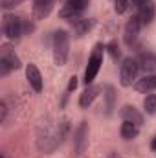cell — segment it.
Returning <instances> with one entry per match:
<instances>
[{
    "label": "cell",
    "mask_w": 156,
    "mask_h": 158,
    "mask_svg": "<svg viewBox=\"0 0 156 158\" xmlns=\"http://www.w3.org/2000/svg\"><path fill=\"white\" fill-rule=\"evenodd\" d=\"M53 61L57 66H64L70 53V37L64 30H57L53 33Z\"/></svg>",
    "instance_id": "1"
},
{
    "label": "cell",
    "mask_w": 156,
    "mask_h": 158,
    "mask_svg": "<svg viewBox=\"0 0 156 158\" xmlns=\"http://www.w3.org/2000/svg\"><path fill=\"white\" fill-rule=\"evenodd\" d=\"M103 52H105V46L99 42V44L94 46V50H92V53H90L88 66H86V70H84V79H83L86 86L92 85V81H94L96 76L99 74V68H101V64H103Z\"/></svg>",
    "instance_id": "2"
},
{
    "label": "cell",
    "mask_w": 156,
    "mask_h": 158,
    "mask_svg": "<svg viewBox=\"0 0 156 158\" xmlns=\"http://www.w3.org/2000/svg\"><path fill=\"white\" fill-rule=\"evenodd\" d=\"M22 22L24 20L20 17H17V15H9V13L4 15L2 17V31H4V35L9 40H18L24 33Z\"/></svg>",
    "instance_id": "3"
},
{
    "label": "cell",
    "mask_w": 156,
    "mask_h": 158,
    "mask_svg": "<svg viewBox=\"0 0 156 158\" xmlns=\"http://www.w3.org/2000/svg\"><path fill=\"white\" fill-rule=\"evenodd\" d=\"M138 72H140V64L134 57L123 59V63L119 64V83H121V86H130L138 77Z\"/></svg>",
    "instance_id": "4"
},
{
    "label": "cell",
    "mask_w": 156,
    "mask_h": 158,
    "mask_svg": "<svg viewBox=\"0 0 156 158\" xmlns=\"http://www.w3.org/2000/svg\"><path fill=\"white\" fill-rule=\"evenodd\" d=\"M18 68H20V59L15 55L11 46L4 44L0 48V76H7L11 70H18Z\"/></svg>",
    "instance_id": "5"
},
{
    "label": "cell",
    "mask_w": 156,
    "mask_h": 158,
    "mask_svg": "<svg viewBox=\"0 0 156 158\" xmlns=\"http://www.w3.org/2000/svg\"><path fill=\"white\" fill-rule=\"evenodd\" d=\"M88 6V0H66L64 6L61 7L59 11V17L64 19V20H77V17L86 9Z\"/></svg>",
    "instance_id": "6"
},
{
    "label": "cell",
    "mask_w": 156,
    "mask_h": 158,
    "mask_svg": "<svg viewBox=\"0 0 156 158\" xmlns=\"http://www.w3.org/2000/svg\"><path fill=\"white\" fill-rule=\"evenodd\" d=\"M140 28H142V22L136 17H130L125 24V30H123V40L127 46H134L136 40H138V35H140Z\"/></svg>",
    "instance_id": "7"
},
{
    "label": "cell",
    "mask_w": 156,
    "mask_h": 158,
    "mask_svg": "<svg viewBox=\"0 0 156 158\" xmlns=\"http://www.w3.org/2000/svg\"><path fill=\"white\" fill-rule=\"evenodd\" d=\"M86 145H88V125H86V121H81V125L76 131V138H74L76 155H83Z\"/></svg>",
    "instance_id": "8"
},
{
    "label": "cell",
    "mask_w": 156,
    "mask_h": 158,
    "mask_svg": "<svg viewBox=\"0 0 156 158\" xmlns=\"http://www.w3.org/2000/svg\"><path fill=\"white\" fill-rule=\"evenodd\" d=\"M156 15V7L153 0H143V4L138 7V19L142 22V26H149L153 20H154Z\"/></svg>",
    "instance_id": "9"
},
{
    "label": "cell",
    "mask_w": 156,
    "mask_h": 158,
    "mask_svg": "<svg viewBox=\"0 0 156 158\" xmlns=\"http://www.w3.org/2000/svg\"><path fill=\"white\" fill-rule=\"evenodd\" d=\"M55 6V0H33V9H31V15L35 20H42L46 19L51 9Z\"/></svg>",
    "instance_id": "10"
},
{
    "label": "cell",
    "mask_w": 156,
    "mask_h": 158,
    "mask_svg": "<svg viewBox=\"0 0 156 158\" xmlns=\"http://www.w3.org/2000/svg\"><path fill=\"white\" fill-rule=\"evenodd\" d=\"M99 92H101V86H97V85H88V86L83 90V94L79 96V107L88 109V107L94 103V99L99 96Z\"/></svg>",
    "instance_id": "11"
},
{
    "label": "cell",
    "mask_w": 156,
    "mask_h": 158,
    "mask_svg": "<svg viewBox=\"0 0 156 158\" xmlns=\"http://www.w3.org/2000/svg\"><path fill=\"white\" fill-rule=\"evenodd\" d=\"M138 64H140V70H143L145 74H154L156 72V55L151 52H143L138 55Z\"/></svg>",
    "instance_id": "12"
},
{
    "label": "cell",
    "mask_w": 156,
    "mask_h": 158,
    "mask_svg": "<svg viewBox=\"0 0 156 158\" xmlns=\"http://www.w3.org/2000/svg\"><path fill=\"white\" fill-rule=\"evenodd\" d=\"M26 77H28L30 86H31L35 92H40V90H42V76H40L39 68H37L33 63H30V64L26 66Z\"/></svg>",
    "instance_id": "13"
},
{
    "label": "cell",
    "mask_w": 156,
    "mask_h": 158,
    "mask_svg": "<svg viewBox=\"0 0 156 158\" xmlns=\"http://www.w3.org/2000/svg\"><path fill=\"white\" fill-rule=\"evenodd\" d=\"M134 88H136L138 92H142V94L156 90V76L154 74H145L142 79H138V81L134 83Z\"/></svg>",
    "instance_id": "14"
},
{
    "label": "cell",
    "mask_w": 156,
    "mask_h": 158,
    "mask_svg": "<svg viewBox=\"0 0 156 158\" xmlns=\"http://www.w3.org/2000/svg\"><path fill=\"white\" fill-rule=\"evenodd\" d=\"M121 118H123V121H132V123H136L138 127L143 123V114L138 112V109L132 107V105H125V107L121 109Z\"/></svg>",
    "instance_id": "15"
},
{
    "label": "cell",
    "mask_w": 156,
    "mask_h": 158,
    "mask_svg": "<svg viewBox=\"0 0 156 158\" xmlns=\"http://www.w3.org/2000/svg\"><path fill=\"white\" fill-rule=\"evenodd\" d=\"M119 132H121V138H123V140H134V138L140 134V129H138V125L132 123V121H123Z\"/></svg>",
    "instance_id": "16"
},
{
    "label": "cell",
    "mask_w": 156,
    "mask_h": 158,
    "mask_svg": "<svg viewBox=\"0 0 156 158\" xmlns=\"http://www.w3.org/2000/svg\"><path fill=\"white\" fill-rule=\"evenodd\" d=\"M116 90H114V86L112 85H107L105 86V99H107V114H110L112 112V109H114V105H116Z\"/></svg>",
    "instance_id": "17"
},
{
    "label": "cell",
    "mask_w": 156,
    "mask_h": 158,
    "mask_svg": "<svg viewBox=\"0 0 156 158\" xmlns=\"http://www.w3.org/2000/svg\"><path fill=\"white\" fill-rule=\"evenodd\" d=\"M92 26H94V20H92V19L76 20V33H77V35H83V33H86Z\"/></svg>",
    "instance_id": "18"
},
{
    "label": "cell",
    "mask_w": 156,
    "mask_h": 158,
    "mask_svg": "<svg viewBox=\"0 0 156 158\" xmlns=\"http://www.w3.org/2000/svg\"><path fill=\"white\" fill-rule=\"evenodd\" d=\"M143 109L147 114H156V94H147L143 99Z\"/></svg>",
    "instance_id": "19"
},
{
    "label": "cell",
    "mask_w": 156,
    "mask_h": 158,
    "mask_svg": "<svg viewBox=\"0 0 156 158\" xmlns=\"http://www.w3.org/2000/svg\"><path fill=\"white\" fill-rule=\"evenodd\" d=\"M107 50H109V53H110V57L117 61L119 57H121V50H119V44H117L116 40H112V42H109V46H107Z\"/></svg>",
    "instance_id": "20"
},
{
    "label": "cell",
    "mask_w": 156,
    "mask_h": 158,
    "mask_svg": "<svg viewBox=\"0 0 156 158\" xmlns=\"http://www.w3.org/2000/svg\"><path fill=\"white\" fill-rule=\"evenodd\" d=\"M22 2H26V0H2V2H0V6H2L4 9H13V7L20 6Z\"/></svg>",
    "instance_id": "21"
},
{
    "label": "cell",
    "mask_w": 156,
    "mask_h": 158,
    "mask_svg": "<svg viewBox=\"0 0 156 158\" xmlns=\"http://www.w3.org/2000/svg\"><path fill=\"white\" fill-rule=\"evenodd\" d=\"M129 6H130V0H116V13L117 15L125 13Z\"/></svg>",
    "instance_id": "22"
},
{
    "label": "cell",
    "mask_w": 156,
    "mask_h": 158,
    "mask_svg": "<svg viewBox=\"0 0 156 158\" xmlns=\"http://www.w3.org/2000/svg\"><path fill=\"white\" fill-rule=\"evenodd\" d=\"M6 112H7V105L6 101H0V121H6Z\"/></svg>",
    "instance_id": "23"
},
{
    "label": "cell",
    "mask_w": 156,
    "mask_h": 158,
    "mask_svg": "<svg viewBox=\"0 0 156 158\" xmlns=\"http://www.w3.org/2000/svg\"><path fill=\"white\" fill-rule=\"evenodd\" d=\"M77 88V77L74 76V77L70 79V83H68V92H72V90H76Z\"/></svg>",
    "instance_id": "24"
},
{
    "label": "cell",
    "mask_w": 156,
    "mask_h": 158,
    "mask_svg": "<svg viewBox=\"0 0 156 158\" xmlns=\"http://www.w3.org/2000/svg\"><path fill=\"white\" fill-rule=\"evenodd\" d=\"M151 149H153V151H156V136L153 138V142H151Z\"/></svg>",
    "instance_id": "25"
}]
</instances>
